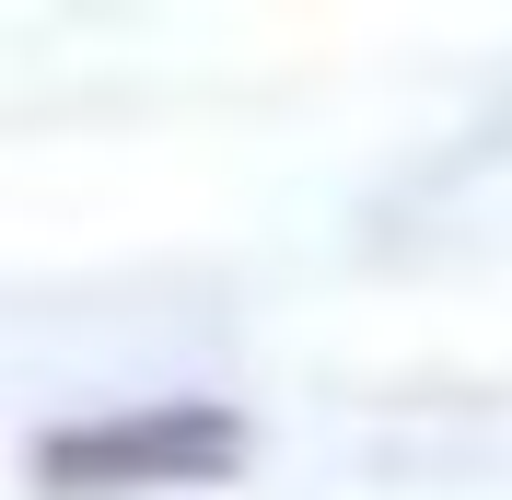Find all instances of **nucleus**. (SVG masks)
Returning a JSON list of instances; mask_svg holds the SVG:
<instances>
[{
    "mask_svg": "<svg viewBox=\"0 0 512 500\" xmlns=\"http://www.w3.org/2000/svg\"><path fill=\"white\" fill-rule=\"evenodd\" d=\"M245 466V419L210 396H163V407H117V419H70L35 442L47 489H187V477H233Z\"/></svg>",
    "mask_w": 512,
    "mask_h": 500,
    "instance_id": "f257e3e1",
    "label": "nucleus"
}]
</instances>
